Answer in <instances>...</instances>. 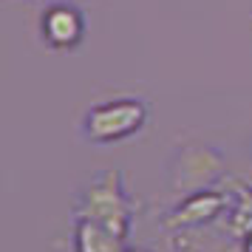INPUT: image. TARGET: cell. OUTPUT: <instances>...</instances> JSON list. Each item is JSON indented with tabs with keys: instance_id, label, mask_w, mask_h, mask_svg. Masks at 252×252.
<instances>
[{
	"instance_id": "ba28073f",
	"label": "cell",
	"mask_w": 252,
	"mask_h": 252,
	"mask_svg": "<svg viewBox=\"0 0 252 252\" xmlns=\"http://www.w3.org/2000/svg\"><path fill=\"white\" fill-rule=\"evenodd\" d=\"M241 252H252V232L241 238Z\"/></svg>"
},
{
	"instance_id": "6da1fadb",
	"label": "cell",
	"mask_w": 252,
	"mask_h": 252,
	"mask_svg": "<svg viewBox=\"0 0 252 252\" xmlns=\"http://www.w3.org/2000/svg\"><path fill=\"white\" fill-rule=\"evenodd\" d=\"M133 216H136V201L127 190L122 170H102L91 176L77 190L74 210H71V218H85L94 224H102L122 241L130 238Z\"/></svg>"
},
{
	"instance_id": "9c48e42d",
	"label": "cell",
	"mask_w": 252,
	"mask_h": 252,
	"mask_svg": "<svg viewBox=\"0 0 252 252\" xmlns=\"http://www.w3.org/2000/svg\"><path fill=\"white\" fill-rule=\"evenodd\" d=\"M122 252H150V250H145V247H125Z\"/></svg>"
},
{
	"instance_id": "30bf717a",
	"label": "cell",
	"mask_w": 252,
	"mask_h": 252,
	"mask_svg": "<svg viewBox=\"0 0 252 252\" xmlns=\"http://www.w3.org/2000/svg\"><path fill=\"white\" fill-rule=\"evenodd\" d=\"M29 3H48V0H29Z\"/></svg>"
},
{
	"instance_id": "5b68a950",
	"label": "cell",
	"mask_w": 252,
	"mask_h": 252,
	"mask_svg": "<svg viewBox=\"0 0 252 252\" xmlns=\"http://www.w3.org/2000/svg\"><path fill=\"white\" fill-rule=\"evenodd\" d=\"M229 198H232L229 190H221V187H207V190L187 193L164 213L161 224L170 232H195V229L210 227L218 218L227 216Z\"/></svg>"
},
{
	"instance_id": "3957f363",
	"label": "cell",
	"mask_w": 252,
	"mask_h": 252,
	"mask_svg": "<svg viewBox=\"0 0 252 252\" xmlns=\"http://www.w3.org/2000/svg\"><path fill=\"white\" fill-rule=\"evenodd\" d=\"M224 153L204 142H184L170 153L167 159V184L176 193H195L216 187V182L224 176Z\"/></svg>"
},
{
	"instance_id": "7a4b0ae2",
	"label": "cell",
	"mask_w": 252,
	"mask_h": 252,
	"mask_svg": "<svg viewBox=\"0 0 252 252\" xmlns=\"http://www.w3.org/2000/svg\"><path fill=\"white\" fill-rule=\"evenodd\" d=\"M150 122V105L142 96H114L85 108L80 116V133L88 145H122L127 139H136Z\"/></svg>"
},
{
	"instance_id": "52a82bcc",
	"label": "cell",
	"mask_w": 252,
	"mask_h": 252,
	"mask_svg": "<svg viewBox=\"0 0 252 252\" xmlns=\"http://www.w3.org/2000/svg\"><path fill=\"white\" fill-rule=\"evenodd\" d=\"M229 210L224 221H227V229L232 238H244L252 232V184H235L229 190Z\"/></svg>"
},
{
	"instance_id": "277c9868",
	"label": "cell",
	"mask_w": 252,
	"mask_h": 252,
	"mask_svg": "<svg viewBox=\"0 0 252 252\" xmlns=\"http://www.w3.org/2000/svg\"><path fill=\"white\" fill-rule=\"evenodd\" d=\"M37 34L48 51H77L88 37V17L74 0H48L37 17Z\"/></svg>"
},
{
	"instance_id": "8992f818",
	"label": "cell",
	"mask_w": 252,
	"mask_h": 252,
	"mask_svg": "<svg viewBox=\"0 0 252 252\" xmlns=\"http://www.w3.org/2000/svg\"><path fill=\"white\" fill-rule=\"evenodd\" d=\"M71 247L74 252H122L125 241L116 232H111L102 224H94L85 218H74V232H71Z\"/></svg>"
}]
</instances>
